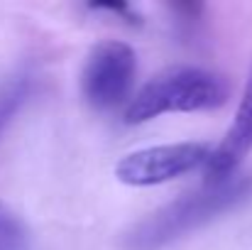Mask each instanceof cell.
Listing matches in <instances>:
<instances>
[{
  "label": "cell",
  "mask_w": 252,
  "mask_h": 250,
  "mask_svg": "<svg viewBox=\"0 0 252 250\" xmlns=\"http://www.w3.org/2000/svg\"><path fill=\"white\" fill-rule=\"evenodd\" d=\"M252 150V69L243 98L238 103V110L233 115L230 128L225 130L223 140L213 147L211 160L206 165V181L213 179H225L230 174H235L238 165L243 162V157Z\"/></svg>",
  "instance_id": "cell-5"
},
{
  "label": "cell",
  "mask_w": 252,
  "mask_h": 250,
  "mask_svg": "<svg viewBox=\"0 0 252 250\" xmlns=\"http://www.w3.org/2000/svg\"><path fill=\"white\" fill-rule=\"evenodd\" d=\"M0 250H30L27 226L5 201H0Z\"/></svg>",
  "instance_id": "cell-7"
},
{
  "label": "cell",
  "mask_w": 252,
  "mask_h": 250,
  "mask_svg": "<svg viewBox=\"0 0 252 250\" xmlns=\"http://www.w3.org/2000/svg\"><path fill=\"white\" fill-rule=\"evenodd\" d=\"M213 147L206 143H169L142 147L115 162V179L125 186H157L208 165Z\"/></svg>",
  "instance_id": "cell-4"
},
{
  "label": "cell",
  "mask_w": 252,
  "mask_h": 250,
  "mask_svg": "<svg viewBox=\"0 0 252 250\" xmlns=\"http://www.w3.org/2000/svg\"><path fill=\"white\" fill-rule=\"evenodd\" d=\"M93 10H100V12H115V15H120L125 22H132V25H140L142 20H140V15L135 12V7H130V5H91Z\"/></svg>",
  "instance_id": "cell-8"
},
{
  "label": "cell",
  "mask_w": 252,
  "mask_h": 250,
  "mask_svg": "<svg viewBox=\"0 0 252 250\" xmlns=\"http://www.w3.org/2000/svg\"><path fill=\"white\" fill-rule=\"evenodd\" d=\"M34 93V76L30 71H15L0 81V140L12 125L15 115L27 106Z\"/></svg>",
  "instance_id": "cell-6"
},
{
  "label": "cell",
  "mask_w": 252,
  "mask_h": 250,
  "mask_svg": "<svg viewBox=\"0 0 252 250\" xmlns=\"http://www.w3.org/2000/svg\"><path fill=\"white\" fill-rule=\"evenodd\" d=\"M230 96V83L201 67H174L152 76L123 108L125 125H142L164 113L216 110Z\"/></svg>",
  "instance_id": "cell-2"
},
{
  "label": "cell",
  "mask_w": 252,
  "mask_h": 250,
  "mask_svg": "<svg viewBox=\"0 0 252 250\" xmlns=\"http://www.w3.org/2000/svg\"><path fill=\"white\" fill-rule=\"evenodd\" d=\"M135 74L137 54L127 42H98L86 57L81 96L93 110H113L130 96Z\"/></svg>",
  "instance_id": "cell-3"
},
{
  "label": "cell",
  "mask_w": 252,
  "mask_h": 250,
  "mask_svg": "<svg viewBox=\"0 0 252 250\" xmlns=\"http://www.w3.org/2000/svg\"><path fill=\"white\" fill-rule=\"evenodd\" d=\"M250 189L252 179L243 174L203 181V186L186 191L184 196L135 221L120 233L118 246L123 250H164L218 216L233 211L250 196Z\"/></svg>",
  "instance_id": "cell-1"
}]
</instances>
